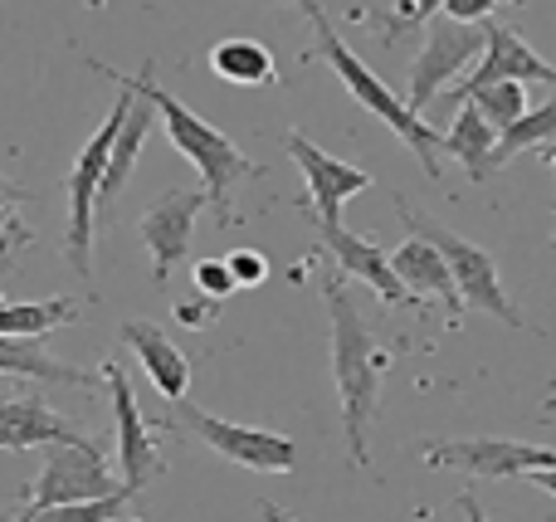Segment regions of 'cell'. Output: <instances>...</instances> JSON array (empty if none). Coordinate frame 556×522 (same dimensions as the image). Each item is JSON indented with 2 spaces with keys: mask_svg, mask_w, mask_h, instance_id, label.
<instances>
[{
  "mask_svg": "<svg viewBox=\"0 0 556 522\" xmlns=\"http://www.w3.org/2000/svg\"><path fill=\"white\" fill-rule=\"evenodd\" d=\"M327 318H332V377H337V400H342V435H346V459L356 469L371 464V416L376 396H381V371L405 352V342H376L371 322L346 293V273H327L323 279Z\"/></svg>",
  "mask_w": 556,
  "mask_h": 522,
  "instance_id": "1",
  "label": "cell"
},
{
  "mask_svg": "<svg viewBox=\"0 0 556 522\" xmlns=\"http://www.w3.org/2000/svg\"><path fill=\"white\" fill-rule=\"evenodd\" d=\"M123 78L152 98L156 113H162V123H166L172 147L195 166V171H201L205 211H215V220H220V225H235V211H230L235 186H240L244 176H264L269 166L254 162V156H244L240 147L220 132V127H211L201 113H191V107H186L176 93H166V88L156 84V64H152V59L142 64V74H123Z\"/></svg>",
  "mask_w": 556,
  "mask_h": 522,
  "instance_id": "2",
  "label": "cell"
},
{
  "mask_svg": "<svg viewBox=\"0 0 556 522\" xmlns=\"http://www.w3.org/2000/svg\"><path fill=\"white\" fill-rule=\"evenodd\" d=\"M303 15L313 20V49L327 59V64H332V74L342 78L346 93H352L356 103L376 117V123H386L405 147H410L415 162L425 166V176H430V181H440V171H444V137H434V127L425 123V117L415 113L405 98H395L386 78H376L371 68L352 54V44H346V39L332 29V20H327L323 0H303Z\"/></svg>",
  "mask_w": 556,
  "mask_h": 522,
  "instance_id": "3",
  "label": "cell"
},
{
  "mask_svg": "<svg viewBox=\"0 0 556 522\" xmlns=\"http://www.w3.org/2000/svg\"><path fill=\"white\" fill-rule=\"evenodd\" d=\"M117 84V103L113 113L98 123V132L84 142V152L74 156V171H68V225H64V259L74 273H93V220H98V186H103V171H108V156H113V142L127 123V107H132V88L123 78Z\"/></svg>",
  "mask_w": 556,
  "mask_h": 522,
  "instance_id": "4",
  "label": "cell"
},
{
  "mask_svg": "<svg viewBox=\"0 0 556 522\" xmlns=\"http://www.w3.org/2000/svg\"><path fill=\"white\" fill-rule=\"evenodd\" d=\"M117 488H123V479L113 474V464H108L103 445H98L93 435L88 440H59V445H49V455H45V474L25 488V504H20L10 518L35 522L45 513H59V508H74V504H88V498L117 494Z\"/></svg>",
  "mask_w": 556,
  "mask_h": 522,
  "instance_id": "5",
  "label": "cell"
},
{
  "mask_svg": "<svg viewBox=\"0 0 556 522\" xmlns=\"http://www.w3.org/2000/svg\"><path fill=\"white\" fill-rule=\"evenodd\" d=\"M395 211H401V220L410 225L415 234H425V240H430L434 250L444 254V264L454 269V283H459V293H464V308L489 313V318L508 322V328H528V318H522V313L513 308V298L503 293L498 264H493L489 250H479V244H469L464 234H454V230H444V225H434L430 215L415 211V205L405 201L401 191H395Z\"/></svg>",
  "mask_w": 556,
  "mask_h": 522,
  "instance_id": "6",
  "label": "cell"
},
{
  "mask_svg": "<svg viewBox=\"0 0 556 522\" xmlns=\"http://www.w3.org/2000/svg\"><path fill=\"white\" fill-rule=\"evenodd\" d=\"M176 406V425L191 430L205 449H215L220 459L240 469H254V474H288L298 464V445L288 435H274V430H254V425H235V420L205 416L191 400H172Z\"/></svg>",
  "mask_w": 556,
  "mask_h": 522,
  "instance_id": "7",
  "label": "cell"
},
{
  "mask_svg": "<svg viewBox=\"0 0 556 522\" xmlns=\"http://www.w3.org/2000/svg\"><path fill=\"white\" fill-rule=\"evenodd\" d=\"M98 377H103L108 400H113V425H117V469H123V488L137 498L147 484H152V479H162V474H166V459H162V449H156V430L147 425L142 406H137L127 371L117 367L113 357H108L103 367H98Z\"/></svg>",
  "mask_w": 556,
  "mask_h": 522,
  "instance_id": "8",
  "label": "cell"
},
{
  "mask_svg": "<svg viewBox=\"0 0 556 522\" xmlns=\"http://www.w3.org/2000/svg\"><path fill=\"white\" fill-rule=\"evenodd\" d=\"M483 44H489V29L483 25L454 20V15H434L430 39H425V49L410 64V98H405V103L420 113L430 98H440V88L450 84V78H459L469 64H479Z\"/></svg>",
  "mask_w": 556,
  "mask_h": 522,
  "instance_id": "9",
  "label": "cell"
},
{
  "mask_svg": "<svg viewBox=\"0 0 556 522\" xmlns=\"http://www.w3.org/2000/svg\"><path fill=\"white\" fill-rule=\"evenodd\" d=\"M420 459L434 469H464L473 479H528L532 469H556V449L547 445H522V440H498V435H479V440H425Z\"/></svg>",
  "mask_w": 556,
  "mask_h": 522,
  "instance_id": "10",
  "label": "cell"
},
{
  "mask_svg": "<svg viewBox=\"0 0 556 522\" xmlns=\"http://www.w3.org/2000/svg\"><path fill=\"white\" fill-rule=\"evenodd\" d=\"M313 230H317V250H323L327 259L342 264L346 279H356V283H366V289H376V298H381L386 308H425L420 293L405 289L401 273L391 269V250H381L376 240H366V234L346 230L342 220H337V225L313 220Z\"/></svg>",
  "mask_w": 556,
  "mask_h": 522,
  "instance_id": "11",
  "label": "cell"
},
{
  "mask_svg": "<svg viewBox=\"0 0 556 522\" xmlns=\"http://www.w3.org/2000/svg\"><path fill=\"white\" fill-rule=\"evenodd\" d=\"M288 156L298 162V171H303V181H307V205H313L307 215L323 220V225H337L342 220V205L352 201L356 191H371L376 186L371 171H362V166L323 152V147L307 142L303 132H288Z\"/></svg>",
  "mask_w": 556,
  "mask_h": 522,
  "instance_id": "12",
  "label": "cell"
},
{
  "mask_svg": "<svg viewBox=\"0 0 556 522\" xmlns=\"http://www.w3.org/2000/svg\"><path fill=\"white\" fill-rule=\"evenodd\" d=\"M201 211H205V191H162L152 205H147L142 220H137V234H142V244L152 250V283L156 289H166L172 269L186 259Z\"/></svg>",
  "mask_w": 556,
  "mask_h": 522,
  "instance_id": "13",
  "label": "cell"
},
{
  "mask_svg": "<svg viewBox=\"0 0 556 522\" xmlns=\"http://www.w3.org/2000/svg\"><path fill=\"white\" fill-rule=\"evenodd\" d=\"M483 29H489V44H483V54H479V68L450 93L454 103H464L469 93H479L483 84H498V78H518V84H556V68L513 25H498V20L489 15Z\"/></svg>",
  "mask_w": 556,
  "mask_h": 522,
  "instance_id": "14",
  "label": "cell"
},
{
  "mask_svg": "<svg viewBox=\"0 0 556 522\" xmlns=\"http://www.w3.org/2000/svg\"><path fill=\"white\" fill-rule=\"evenodd\" d=\"M391 269L401 273V283L410 293H420V298H440L444 313H450V328H459L464 293H459V283H454V269L444 264V254L434 250L425 234H415V240H405L401 250H391Z\"/></svg>",
  "mask_w": 556,
  "mask_h": 522,
  "instance_id": "15",
  "label": "cell"
},
{
  "mask_svg": "<svg viewBox=\"0 0 556 522\" xmlns=\"http://www.w3.org/2000/svg\"><path fill=\"white\" fill-rule=\"evenodd\" d=\"M59 440H88V435L39 396L0 400V449H49Z\"/></svg>",
  "mask_w": 556,
  "mask_h": 522,
  "instance_id": "16",
  "label": "cell"
},
{
  "mask_svg": "<svg viewBox=\"0 0 556 522\" xmlns=\"http://www.w3.org/2000/svg\"><path fill=\"white\" fill-rule=\"evenodd\" d=\"M123 342L142 357V371H147V381L156 386V396L162 400H181L186 396V386H191V361H186V352L176 347L156 322H147V318L123 322Z\"/></svg>",
  "mask_w": 556,
  "mask_h": 522,
  "instance_id": "17",
  "label": "cell"
},
{
  "mask_svg": "<svg viewBox=\"0 0 556 522\" xmlns=\"http://www.w3.org/2000/svg\"><path fill=\"white\" fill-rule=\"evenodd\" d=\"M0 377H20V381H45V386H93L84 367H68V361L49 357L45 338H10L0 332Z\"/></svg>",
  "mask_w": 556,
  "mask_h": 522,
  "instance_id": "18",
  "label": "cell"
},
{
  "mask_svg": "<svg viewBox=\"0 0 556 522\" xmlns=\"http://www.w3.org/2000/svg\"><path fill=\"white\" fill-rule=\"evenodd\" d=\"M211 68L225 78V84H240V88H269L278 84V59L269 44H260V39H244V35H230L220 39V44H211Z\"/></svg>",
  "mask_w": 556,
  "mask_h": 522,
  "instance_id": "19",
  "label": "cell"
},
{
  "mask_svg": "<svg viewBox=\"0 0 556 522\" xmlns=\"http://www.w3.org/2000/svg\"><path fill=\"white\" fill-rule=\"evenodd\" d=\"M493 147H498V127L473 103H459V117H454V127L444 132V152L459 156L469 181H489V176L498 171V166H493Z\"/></svg>",
  "mask_w": 556,
  "mask_h": 522,
  "instance_id": "20",
  "label": "cell"
},
{
  "mask_svg": "<svg viewBox=\"0 0 556 522\" xmlns=\"http://www.w3.org/2000/svg\"><path fill=\"white\" fill-rule=\"evenodd\" d=\"M78 313L74 298H49V303H0V332L10 338H49Z\"/></svg>",
  "mask_w": 556,
  "mask_h": 522,
  "instance_id": "21",
  "label": "cell"
},
{
  "mask_svg": "<svg viewBox=\"0 0 556 522\" xmlns=\"http://www.w3.org/2000/svg\"><path fill=\"white\" fill-rule=\"evenodd\" d=\"M552 137H556V93L542 107H528L518 123L503 127L498 147H493V166H503L508 156H518V152H532V147H547Z\"/></svg>",
  "mask_w": 556,
  "mask_h": 522,
  "instance_id": "22",
  "label": "cell"
},
{
  "mask_svg": "<svg viewBox=\"0 0 556 522\" xmlns=\"http://www.w3.org/2000/svg\"><path fill=\"white\" fill-rule=\"evenodd\" d=\"M464 103H473L503 132L508 123H518V117L528 113V84H518V78H498V84H483L479 93H469Z\"/></svg>",
  "mask_w": 556,
  "mask_h": 522,
  "instance_id": "23",
  "label": "cell"
},
{
  "mask_svg": "<svg viewBox=\"0 0 556 522\" xmlns=\"http://www.w3.org/2000/svg\"><path fill=\"white\" fill-rule=\"evenodd\" d=\"M440 5H444V0H395L391 15H376V10H352V20H366V25H376L386 44H395L401 35L430 25V20L440 15Z\"/></svg>",
  "mask_w": 556,
  "mask_h": 522,
  "instance_id": "24",
  "label": "cell"
},
{
  "mask_svg": "<svg viewBox=\"0 0 556 522\" xmlns=\"http://www.w3.org/2000/svg\"><path fill=\"white\" fill-rule=\"evenodd\" d=\"M127 513H132V494L127 488L88 498V504H74V508H59V518H84V522H108V518H127Z\"/></svg>",
  "mask_w": 556,
  "mask_h": 522,
  "instance_id": "25",
  "label": "cell"
},
{
  "mask_svg": "<svg viewBox=\"0 0 556 522\" xmlns=\"http://www.w3.org/2000/svg\"><path fill=\"white\" fill-rule=\"evenodd\" d=\"M29 201V191L25 186H15L5 171H0V244H25L29 234H25V225H15V205H25Z\"/></svg>",
  "mask_w": 556,
  "mask_h": 522,
  "instance_id": "26",
  "label": "cell"
},
{
  "mask_svg": "<svg viewBox=\"0 0 556 522\" xmlns=\"http://www.w3.org/2000/svg\"><path fill=\"white\" fill-rule=\"evenodd\" d=\"M191 279H195V289L201 293H211V298H230L240 283H235V273H230V259H195L191 264Z\"/></svg>",
  "mask_w": 556,
  "mask_h": 522,
  "instance_id": "27",
  "label": "cell"
},
{
  "mask_svg": "<svg viewBox=\"0 0 556 522\" xmlns=\"http://www.w3.org/2000/svg\"><path fill=\"white\" fill-rule=\"evenodd\" d=\"M172 313H176V322H181V328H205V322H211L215 313H220V298H211V293L195 289L191 298H181Z\"/></svg>",
  "mask_w": 556,
  "mask_h": 522,
  "instance_id": "28",
  "label": "cell"
},
{
  "mask_svg": "<svg viewBox=\"0 0 556 522\" xmlns=\"http://www.w3.org/2000/svg\"><path fill=\"white\" fill-rule=\"evenodd\" d=\"M230 273H235V283H240V289H260V283L269 279V264H264V254L240 250V254H230Z\"/></svg>",
  "mask_w": 556,
  "mask_h": 522,
  "instance_id": "29",
  "label": "cell"
},
{
  "mask_svg": "<svg viewBox=\"0 0 556 522\" xmlns=\"http://www.w3.org/2000/svg\"><path fill=\"white\" fill-rule=\"evenodd\" d=\"M493 5H498V0H444V5H440V15L473 20V25H483V20L493 15Z\"/></svg>",
  "mask_w": 556,
  "mask_h": 522,
  "instance_id": "30",
  "label": "cell"
},
{
  "mask_svg": "<svg viewBox=\"0 0 556 522\" xmlns=\"http://www.w3.org/2000/svg\"><path fill=\"white\" fill-rule=\"evenodd\" d=\"M528 484H532V488H542V494H552V498H556V469H532V474H528Z\"/></svg>",
  "mask_w": 556,
  "mask_h": 522,
  "instance_id": "31",
  "label": "cell"
},
{
  "mask_svg": "<svg viewBox=\"0 0 556 522\" xmlns=\"http://www.w3.org/2000/svg\"><path fill=\"white\" fill-rule=\"evenodd\" d=\"M542 152H547V166L556 171V142H547V147H542ZM552 234H556V230H552Z\"/></svg>",
  "mask_w": 556,
  "mask_h": 522,
  "instance_id": "32",
  "label": "cell"
},
{
  "mask_svg": "<svg viewBox=\"0 0 556 522\" xmlns=\"http://www.w3.org/2000/svg\"><path fill=\"white\" fill-rule=\"evenodd\" d=\"M0 303H5V289H0Z\"/></svg>",
  "mask_w": 556,
  "mask_h": 522,
  "instance_id": "33",
  "label": "cell"
},
{
  "mask_svg": "<svg viewBox=\"0 0 556 522\" xmlns=\"http://www.w3.org/2000/svg\"><path fill=\"white\" fill-rule=\"evenodd\" d=\"M513 5H522V0H513Z\"/></svg>",
  "mask_w": 556,
  "mask_h": 522,
  "instance_id": "34",
  "label": "cell"
},
{
  "mask_svg": "<svg viewBox=\"0 0 556 522\" xmlns=\"http://www.w3.org/2000/svg\"><path fill=\"white\" fill-rule=\"evenodd\" d=\"M293 5H303V0H293Z\"/></svg>",
  "mask_w": 556,
  "mask_h": 522,
  "instance_id": "35",
  "label": "cell"
}]
</instances>
